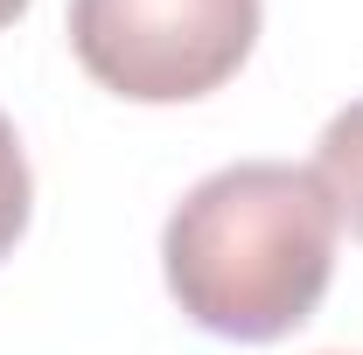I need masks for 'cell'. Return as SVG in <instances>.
<instances>
[{"mask_svg": "<svg viewBox=\"0 0 363 355\" xmlns=\"http://www.w3.org/2000/svg\"><path fill=\"white\" fill-rule=\"evenodd\" d=\"M335 202L315 168L230 161L175 202L161 272L175 307L224 342H279L321 307L335 279Z\"/></svg>", "mask_w": 363, "mask_h": 355, "instance_id": "1", "label": "cell"}, {"mask_svg": "<svg viewBox=\"0 0 363 355\" xmlns=\"http://www.w3.org/2000/svg\"><path fill=\"white\" fill-rule=\"evenodd\" d=\"M28 209H35V181H28V153H21V139L7 126V112H0V258L21 244V230H28Z\"/></svg>", "mask_w": 363, "mask_h": 355, "instance_id": "4", "label": "cell"}, {"mask_svg": "<svg viewBox=\"0 0 363 355\" xmlns=\"http://www.w3.org/2000/svg\"><path fill=\"white\" fill-rule=\"evenodd\" d=\"M315 181L328 188L335 216L363 237V98H350L328 126H321V146H315Z\"/></svg>", "mask_w": 363, "mask_h": 355, "instance_id": "3", "label": "cell"}, {"mask_svg": "<svg viewBox=\"0 0 363 355\" xmlns=\"http://www.w3.org/2000/svg\"><path fill=\"white\" fill-rule=\"evenodd\" d=\"M259 0H70V49L133 105H189L245 70Z\"/></svg>", "mask_w": 363, "mask_h": 355, "instance_id": "2", "label": "cell"}, {"mask_svg": "<svg viewBox=\"0 0 363 355\" xmlns=\"http://www.w3.org/2000/svg\"><path fill=\"white\" fill-rule=\"evenodd\" d=\"M21 14H28V0H0V28H14Z\"/></svg>", "mask_w": 363, "mask_h": 355, "instance_id": "5", "label": "cell"}]
</instances>
